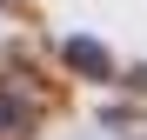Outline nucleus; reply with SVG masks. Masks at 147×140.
<instances>
[{
    "label": "nucleus",
    "mask_w": 147,
    "mask_h": 140,
    "mask_svg": "<svg viewBox=\"0 0 147 140\" xmlns=\"http://www.w3.org/2000/svg\"><path fill=\"white\" fill-rule=\"evenodd\" d=\"M60 54H67V67H80V74H94V80H107V74H114V54H107L100 40H67Z\"/></svg>",
    "instance_id": "1"
},
{
    "label": "nucleus",
    "mask_w": 147,
    "mask_h": 140,
    "mask_svg": "<svg viewBox=\"0 0 147 140\" xmlns=\"http://www.w3.org/2000/svg\"><path fill=\"white\" fill-rule=\"evenodd\" d=\"M27 120H34V107L20 100V93H13L7 80H0V133H20V127H27Z\"/></svg>",
    "instance_id": "2"
}]
</instances>
